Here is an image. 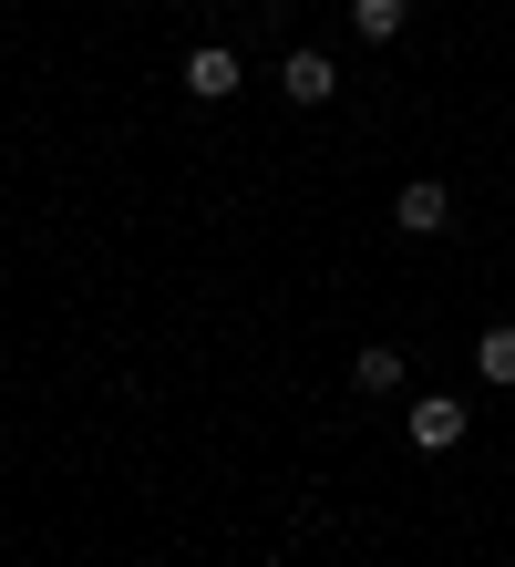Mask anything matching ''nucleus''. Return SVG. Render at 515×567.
Instances as JSON below:
<instances>
[{"mask_svg":"<svg viewBox=\"0 0 515 567\" xmlns=\"http://www.w3.org/2000/svg\"><path fill=\"white\" fill-rule=\"evenodd\" d=\"M351 392H371V403H392V392H402V351H392V341L351 351Z\"/></svg>","mask_w":515,"mask_h":567,"instance_id":"nucleus-5","label":"nucleus"},{"mask_svg":"<svg viewBox=\"0 0 515 567\" xmlns=\"http://www.w3.org/2000/svg\"><path fill=\"white\" fill-rule=\"evenodd\" d=\"M392 217H402V238H443V227H454V186H443V176H412L392 196Z\"/></svg>","mask_w":515,"mask_h":567,"instance_id":"nucleus-1","label":"nucleus"},{"mask_svg":"<svg viewBox=\"0 0 515 567\" xmlns=\"http://www.w3.org/2000/svg\"><path fill=\"white\" fill-rule=\"evenodd\" d=\"M474 372H485L495 392H515V320H495L485 341H474Z\"/></svg>","mask_w":515,"mask_h":567,"instance_id":"nucleus-7","label":"nucleus"},{"mask_svg":"<svg viewBox=\"0 0 515 567\" xmlns=\"http://www.w3.org/2000/svg\"><path fill=\"white\" fill-rule=\"evenodd\" d=\"M279 93H289V104H330V93H340V62H330V52H309V42H299V52L279 62Z\"/></svg>","mask_w":515,"mask_h":567,"instance_id":"nucleus-4","label":"nucleus"},{"mask_svg":"<svg viewBox=\"0 0 515 567\" xmlns=\"http://www.w3.org/2000/svg\"><path fill=\"white\" fill-rule=\"evenodd\" d=\"M412 0H351V42H402Z\"/></svg>","mask_w":515,"mask_h":567,"instance_id":"nucleus-6","label":"nucleus"},{"mask_svg":"<svg viewBox=\"0 0 515 567\" xmlns=\"http://www.w3.org/2000/svg\"><path fill=\"white\" fill-rule=\"evenodd\" d=\"M402 433L423 454H454L464 444V413H454V392H423V403H402Z\"/></svg>","mask_w":515,"mask_h":567,"instance_id":"nucleus-2","label":"nucleus"},{"mask_svg":"<svg viewBox=\"0 0 515 567\" xmlns=\"http://www.w3.org/2000/svg\"><path fill=\"white\" fill-rule=\"evenodd\" d=\"M237 83H248V73H237L227 42H196V52H186V93H196V104H227Z\"/></svg>","mask_w":515,"mask_h":567,"instance_id":"nucleus-3","label":"nucleus"}]
</instances>
